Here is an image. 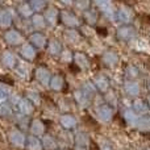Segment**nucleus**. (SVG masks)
<instances>
[{"mask_svg": "<svg viewBox=\"0 0 150 150\" xmlns=\"http://www.w3.org/2000/svg\"><path fill=\"white\" fill-rule=\"evenodd\" d=\"M17 124L20 128H23V129H26V128H29V120L26 116H23V115H18L17 117Z\"/></svg>", "mask_w": 150, "mask_h": 150, "instance_id": "5701e85b", "label": "nucleus"}, {"mask_svg": "<svg viewBox=\"0 0 150 150\" xmlns=\"http://www.w3.org/2000/svg\"><path fill=\"white\" fill-rule=\"evenodd\" d=\"M25 98L28 99L29 101H30L32 104H36V105H38L40 104V101H41V98H40V93L37 92V91H34V90H26L25 91Z\"/></svg>", "mask_w": 150, "mask_h": 150, "instance_id": "dca6fc26", "label": "nucleus"}, {"mask_svg": "<svg viewBox=\"0 0 150 150\" xmlns=\"http://www.w3.org/2000/svg\"><path fill=\"white\" fill-rule=\"evenodd\" d=\"M25 149L26 150H42V142L38 137L34 136H26V142H25Z\"/></svg>", "mask_w": 150, "mask_h": 150, "instance_id": "9d476101", "label": "nucleus"}, {"mask_svg": "<svg viewBox=\"0 0 150 150\" xmlns=\"http://www.w3.org/2000/svg\"><path fill=\"white\" fill-rule=\"evenodd\" d=\"M41 142H42V148L46 149V150H53V149H55V146H57L55 140L49 134H45Z\"/></svg>", "mask_w": 150, "mask_h": 150, "instance_id": "f3484780", "label": "nucleus"}, {"mask_svg": "<svg viewBox=\"0 0 150 150\" xmlns=\"http://www.w3.org/2000/svg\"><path fill=\"white\" fill-rule=\"evenodd\" d=\"M15 73L17 76L23 78V79H28L29 78V67L25 63H17L15 67Z\"/></svg>", "mask_w": 150, "mask_h": 150, "instance_id": "4468645a", "label": "nucleus"}, {"mask_svg": "<svg viewBox=\"0 0 150 150\" xmlns=\"http://www.w3.org/2000/svg\"><path fill=\"white\" fill-rule=\"evenodd\" d=\"M1 63L8 69H15L16 65H17L16 55L12 52H9V50H4L1 53Z\"/></svg>", "mask_w": 150, "mask_h": 150, "instance_id": "423d86ee", "label": "nucleus"}, {"mask_svg": "<svg viewBox=\"0 0 150 150\" xmlns=\"http://www.w3.org/2000/svg\"><path fill=\"white\" fill-rule=\"evenodd\" d=\"M29 130H30L32 136L34 137H38V136H42L45 132V125L41 120L36 119V120H32L30 125H29Z\"/></svg>", "mask_w": 150, "mask_h": 150, "instance_id": "6e6552de", "label": "nucleus"}, {"mask_svg": "<svg viewBox=\"0 0 150 150\" xmlns=\"http://www.w3.org/2000/svg\"><path fill=\"white\" fill-rule=\"evenodd\" d=\"M13 115V108L9 103L0 104V119H8Z\"/></svg>", "mask_w": 150, "mask_h": 150, "instance_id": "2eb2a0df", "label": "nucleus"}, {"mask_svg": "<svg viewBox=\"0 0 150 150\" xmlns=\"http://www.w3.org/2000/svg\"><path fill=\"white\" fill-rule=\"evenodd\" d=\"M50 88L54 91H58L62 88L63 86V79L59 76V75H55V76H52V79H50V83H49Z\"/></svg>", "mask_w": 150, "mask_h": 150, "instance_id": "6ab92c4d", "label": "nucleus"}, {"mask_svg": "<svg viewBox=\"0 0 150 150\" xmlns=\"http://www.w3.org/2000/svg\"><path fill=\"white\" fill-rule=\"evenodd\" d=\"M30 24H32V26H33L34 29H37V30H41V29L45 28V25H46V21H45L44 16H41L40 13H36V15L32 16Z\"/></svg>", "mask_w": 150, "mask_h": 150, "instance_id": "ddd939ff", "label": "nucleus"}, {"mask_svg": "<svg viewBox=\"0 0 150 150\" xmlns=\"http://www.w3.org/2000/svg\"><path fill=\"white\" fill-rule=\"evenodd\" d=\"M45 21L50 25H55L57 24V20H58V11L55 8H47L45 11V16H44Z\"/></svg>", "mask_w": 150, "mask_h": 150, "instance_id": "f8f14e48", "label": "nucleus"}, {"mask_svg": "<svg viewBox=\"0 0 150 150\" xmlns=\"http://www.w3.org/2000/svg\"><path fill=\"white\" fill-rule=\"evenodd\" d=\"M29 42H30V45L34 49H36V47L37 49H41V47H44L45 45H46V37L42 33L34 32V33H32L30 36H29Z\"/></svg>", "mask_w": 150, "mask_h": 150, "instance_id": "0eeeda50", "label": "nucleus"}, {"mask_svg": "<svg viewBox=\"0 0 150 150\" xmlns=\"http://www.w3.org/2000/svg\"><path fill=\"white\" fill-rule=\"evenodd\" d=\"M8 98H9V95H8L7 88H4V86H3L1 83H0V101L7 100Z\"/></svg>", "mask_w": 150, "mask_h": 150, "instance_id": "b1692460", "label": "nucleus"}, {"mask_svg": "<svg viewBox=\"0 0 150 150\" xmlns=\"http://www.w3.org/2000/svg\"><path fill=\"white\" fill-rule=\"evenodd\" d=\"M62 21L66 24V25H76V18L69 12L62 13Z\"/></svg>", "mask_w": 150, "mask_h": 150, "instance_id": "4be33fe9", "label": "nucleus"}, {"mask_svg": "<svg viewBox=\"0 0 150 150\" xmlns=\"http://www.w3.org/2000/svg\"><path fill=\"white\" fill-rule=\"evenodd\" d=\"M16 108H17L18 113L23 115V116H26V117L30 116L34 112V105L26 98H21L20 101L17 103V105H16Z\"/></svg>", "mask_w": 150, "mask_h": 150, "instance_id": "7ed1b4c3", "label": "nucleus"}, {"mask_svg": "<svg viewBox=\"0 0 150 150\" xmlns=\"http://www.w3.org/2000/svg\"><path fill=\"white\" fill-rule=\"evenodd\" d=\"M61 124H62V127H65L66 129H71V128L75 127V119L73 116H70V115H65V116H62V119H61Z\"/></svg>", "mask_w": 150, "mask_h": 150, "instance_id": "412c9836", "label": "nucleus"}, {"mask_svg": "<svg viewBox=\"0 0 150 150\" xmlns=\"http://www.w3.org/2000/svg\"><path fill=\"white\" fill-rule=\"evenodd\" d=\"M20 54L24 59L26 61H33L36 58V49L32 46L30 44H23L20 49Z\"/></svg>", "mask_w": 150, "mask_h": 150, "instance_id": "1a4fd4ad", "label": "nucleus"}, {"mask_svg": "<svg viewBox=\"0 0 150 150\" xmlns=\"http://www.w3.org/2000/svg\"><path fill=\"white\" fill-rule=\"evenodd\" d=\"M8 140H9L11 145L18 149H25V142H26V136L21 132L20 129H12L8 133Z\"/></svg>", "mask_w": 150, "mask_h": 150, "instance_id": "f257e3e1", "label": "nucleus"}, {"mask_svg": "<svg viewBox=\"0 0 150 150\" xmlns=\"http://www.w3.org/2000/svg\"><path fill=\"white\" fill-rule=\"evenodd\" d=\"M16 11H17L18 16L23 18H28L30 16H33V11H32L29 3H20V4L16 7Z\"/></svg>", "mask_w": 150, "mask_h": 150, "instance_id": "9b49d317", "label": "nucleus"}, {"mask_svg": "<svg viewBox=\"0 0 150 150\" xmlns=\"http://www.w3.org/2000/svg\"><path fill=\"white\" fill-rule=\"evenodd\" d=\"M13 24V15L11 9H0V28L8 29Z\"/></svg>", "mask_w": 150, "mask_h": 150, "instance_id": "39448f33", "label": "nucleus"}, {"mask_svg": "<svg viewBox=\"0 0 150 150\" xmlns=\"http://www.w3.org/2000/svg\"><path fill=\"white\" fill-rule=\"evenodd\" d=\"M29 5H30L33 12L38 13V12H41L42 9L46 8V1H42V0H32V1L29 3Z\"/></svg>", "mask_w": 150, "mask_h": 150, "instance_id": "aec40b11", "label": "nucleus"}, {"mask_svg": "<svg viewBox=\"0 0 150 150\" xmlns=\"http://www.w3.org/2000/svg\"><path fill=\"white\" fill-rule=\"evenodd\" d=\"M47 52L52 55H57L61 53V45L57 40H50L49 45H47Z\"/></svg>", "mask_w": 150, "mask_h": 150, "instance_id": "a211bd4d", "label": "nucleus"}, {"mask_svg": "<svg viewBox=\"0 0 150 150\" xmlns=\"http://www.w3.org/2000/svg\"><path fill=\"white\" fill-rule=\"evenodd\" d=\"M34 76L42 86H47L50 83V79H52L50 71L45 67H37L36 71H34Z\"/></svg>", "mask_w": 150, "mask_h": 150, "instance_id": "20e7f679", "label": "nucleus"}, {"mask_svg": "<svg viewBox=\"0 0 150 150\" xmlns=\"http://www.w3.org/2000/svg\"><path fill=\"white\" fill-rule=\"evenodd\" d=\"M4 41L5 44L11 45V46H18V45H23L24 42V37L20 33V30L17 29H9L4 33Z\"/></svg>", "mask_w": 150, "mask_h": 150, "instance_id": "f03ea898", "label": "nucleus"}, {"mask_svg": "<svg viewBox=\"0 0 150 150\" xmlns=\"http://www.w3.org/2000/svg\"><path fill=\"white\" fill-rule=\"evenodd\" d=\"M0 82H7L9 86H12V79H9L7 76H0Z\"/></svg>", "mask_w": 150, "mask_h": 150, "instance_id": "393cba45", "label": "nucleus"}]
</instances>
